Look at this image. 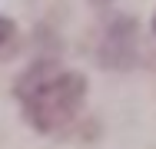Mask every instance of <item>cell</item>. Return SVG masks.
<instances>
[{
    "mask_svg": "<svg viewBox=\"0 0 156 149\" xmlns=\"http://www.w3.org/2000/svg\"><path fill=\"white\" fill-rule=\"evenodd\" d=\"M17 103L23 109V119L37 133L53 136L76 123L87 103V80L76 70L43 60V63H33L17 80Z\"/></svg>",
    "mask_w": 156,
    "mask_h": 149,
    "instance_id": "6da1fadb",
    "label": "cell"
},
{
    "mask_svg": "<svg viewBox=\"0 0 156 149\" xmlns=\"http://www.w3.org/2000/svg\"><path fill=\"white\" fill-rule=\"evenodd\" d=\"M13 50H17V27L7 17H0V60L10 57Z\"/></svg>",
    "mask_w": 156,
    "mask_h": 149,
    "instance_id": "7a4b0ae2",
    "label": "cell"
},
{
    "mask_svg": "<svg viewBox=\"0 0 156 149\" xmlns=\"http://www.w3.org/2000/svg\"><path fill=\"white\" fill-rule=\"evenodd\" d=\"M153 27H156V20H153Z\"/></svg>",
    "mask_w": 156,
    "mask_h": 149,
    "instance_id": "3957f363",
    "label": "cell"
}]
</instances>
